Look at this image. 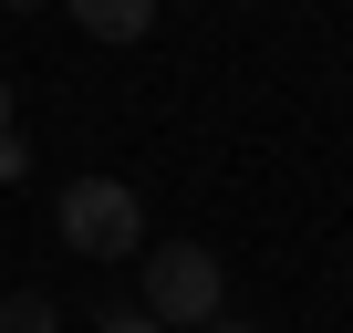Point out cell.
Masks as SVG:
<instances>
[{"instance_id":"obj_1","label":"cell","mask_w":353,"mask_h":333,"mask_svg":"<svg viewBox=\"0 0 353 333\" xmlns=\"http://www.w3.org/2000/svg\"><path fill=\"white\" fill-rule=\"evenodd\" d=\"M145 271H135V312L156 323V333H198V323H219L229 312V271H219V250L208 240H156V250H135Z\"/></svg>"},{"instance_id":"obj_2","label":"cell","mask_w":353,"mask_h":333,"mask_svg":"<svg viewBox=\"0 0 353 333\" xmlns=\"http://www.w3.org/2000/svg\"><path fill=\"white\" fill-rule=\"evenodd\" d=\"M52 229H63V250H83V260H135V250H145V198H135L125 178H73V188L52 198Z\"/></svg>"},{"instance_id":"obj_3","label":"cell","mask_w":353,"mask_h":333,"mask_svg":"<svg viewBox=\"0 0 353 333\" xmlns=\"http://www.w3.org/2000/svg\"><path fill=\"white\" fill-rule=\"evenodd\" d=\"M63 11H73L94 42H145V32H156V0H63Z\"/></svg>"},{"instance_id":"obj_4","label":"cell","mask_w":353,"mask_h":333,"mask_svg":"<svg viewBox=\"0 0 353 333\" xmlns=\"http://www.w3.org/2000/svg\"><path fill=\"white\" fill-rule=\"evenodd\" d=\"M0 333H63V302L52 292H0Z\"/></svg>"},{"instance_id":"obj_5","label":"cell","mask_w":353,"mask_h":333,"mask_svg":"<svg viewBox=\"0 0 353 333\" xmlns=\"http://www.w3.org/2000/svg\"><path fill=\"white\" fill-rule=\"evenodd\" d=\"M32 178V146H21V125H0V188H21Z\"/></svg>"},{"instance_id":"obj_6","label":"cell","mask_w":353,"mask_h":333,"mask_svg":"<svg viewBox=\"0 0 353 333\" xmlns=\"http://www.w3.org/2000/svg\"><path fill=\"white\" fill-rule=\"evenodd\" d=\"M94 333H156V323H145V312H104Z\"/></svg>"},{"instance_id":"obj_7","label":"cell","mask_w":353,"mask_h":333,"mask_svg":"<svg viewBox=\"0 0 353 333\" xmlns=\"http://www.w3.org/2000/svg\"><path fill=\"white\" fill-rule=\"evenodd\" d=\"M198 333H260V323H239V312H219V323H198Z\"/></svg>"},{"instance_id":"obj_8","label":"cell","mask_w":353,"mask_h":333,"mask_svg":"<svg viewBox=\"0 0 353 333\" xmlns=\"http://www.w3.org/2000/svg\"><path fill=\"white\" fill-rule=\"evenodd\" d=\"M0 11H42V0H0Z\"/></svg>"},{"instance_id":"obj_9","label":"cell","mask_w":353,"mask_h":333,"mask_svg":"<svg viewBox=\"0 0 353 333\" xmlns=\"http://www.w3.org/2000/svg\"><path fill=\"white\" fill-rule=\"evenodd\" d=\"M0 125H11V84H0Z\"/></svg>"}]
</instances>
